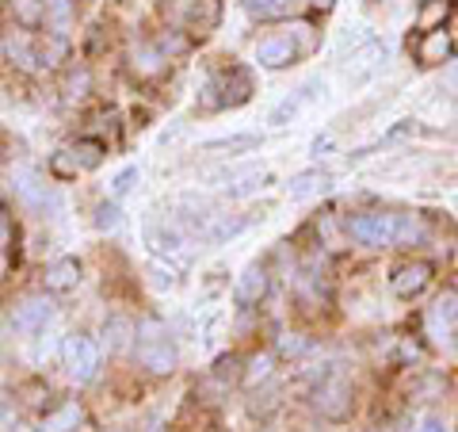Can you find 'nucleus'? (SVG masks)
<instances>
[{
	"instance_id": "nucleus-3",
	"label": "nucleus",
	"mask_w": 458,
	"mask_h": 432,
	"mask_svg": "<svg viewBox=\"0 0 458 432\" xmlns=\"http://www.w3.org/2000/svg\"><path fill=\"white\" fill-rule=\"evenodd\" d=\"M252 96V77L245 69H225L203 84V108H237Z\"/></svg>"
},
{
	"instance_id": "nucleus-10",
	"label": "nucleus",
	"mask_w": 458,
	"mask_h": 432,
	"mask_svg": "<svg viewBox=\"0 0 458 432\" xmlns=\"http://www.w3.org/2000/svg\"><path fill=\"white\" fill-rule=\"evenodd\" d=\"M294 57H298V42L291 35H271L256 47V62L267 69H283V65H291Z\"/></svg>"
},
{
	"instance_id": "nucleus-41",
	"label": "nucleus",
	"mask_w": 458,
	"mask_h": 432,
	"mask_svg": "<svg viewBox=\"0 0 458 432\" xmlns=\"http://www.w3.org/2000/svg\"><path fill=\"white\" fill-rule=\"evenodd\" d=\"M454 81H458V69H454Z\"/></svg>"
},
{
	"instance_id": "nucleus-9",
	"label": "nucleus",
	"mask_w": 458,
	"mask_h": 432,
	"mask_svg": "<svg viewBox=\"0 0 458 432\" xmlns=\"http://www.w3.org/2000/svg\"><path fill=\"white\" fill-rule=\"evenodd\" d=\"M428 283H432V264L428 261H409L390 276V291L397 298H417V295H424Z\"/></svg>"
},
{
	"instance_id": "nucleus-36",
	"label": "nucleus",
	"mask_w": 458,
	"mask_h": 432,
	"mask_svg": "<svg viewBox=\"0 0 458 432\" xmlns=\"http://www.w3.org/2000/svg\"><path fill=\"white\" fill-rule=\"evenodd\" d=\"M84 89H89V73L69 77V96H84Z\"/></svg>"
},
{
	"instance_id": "nucleus-24",
	"label": "nucleus",
	"mask_w": 458,
	"mask_h": 432,
	"mask_svg": "<svg viewBox=\"0 0 458 432\" xmlns=\"http://www.w3.org/2000/svg\"><path fill=\"white\" fill-rule=\"evenodd\" d=\"M73 161L81 165V168H96L99 161H104V142H92V138H84V142H77L73 150Z\"/></svg>"
},
{
	"instance_id": "nucleus-31",
	"label": "nucleus",
	"mask_w": 458,
	"mask_h": 432,
	"mask_svg": "<svg viewBox=\"0 0 458 432\" xmlns=\"http://www.w3.org/2000/svg\"><path fill=\"white\" fill-rule=\"evenodd\" d=\"M50 168H54V177H65V180H69V177H77V172H81V165L73 161V153H69V150H65V153H54Z\"/></svg>"
},
{
	"instance_id": "nucleus-20",
	"label": "nucleus",
	"mask_w": 458,
	"mask_h": 432,
	"mask_svg": "<svg viewBox=\"0 0 458 432\" xmlns=\"http://www.w3.org/2000/svg\"><path fill=\"white\" fill-rule=\"evenodd\" d=\"M4 50H8L12 62H20L23 69H35L38 65V54H35V47H31V39H27V35H12L4 42Z\"/></svg>"
},
{
	"instance_id": "nucleus-2",
	"label": "nucleus",
	"mask_w": 458,
	"mask_h": 432,
	"mask_svg": "<svg viewBox=\"0 0 458 432\" xmlns=\"http://www.w3.org/2000/svg\"><path fill=\"white\" fill-rule=\"evenodd\" d=\"M161 12L168 23L183 27V31H199V35L210 31L222 16L218 0H161Z\"/></svg>"
},
{
	"instance_id": "nucleus-21",
	"label": "nucleus",
	"mask_w": 458,
	"mask_h": 432,
	"mask_svg": "<svg viewBox=\"0 0 458 432\" xmlns=\"http://www.w3.org/2000/svg\"><path fill=\"white\" fill-rule=\"evenodd\" d=\"M131 337H134V325L126 322V318H111V322L104 325V341H107L111 352H123L126 344H131Z\"/></svg>"
},
{
	"instance_id": "nucleus-4",
	"label": "nucleus",
	"mask_w": 458,
	"mask_h": 432,
	"mask_svg": "<svg viewBox=\"0 0 458 432\" xmlns=\"http://www.w3.org/2000/svg\"><path fill=\"white\" fill-rule=\"evenodd\" d=\"M62 364H65V376L73 383H89L99 367V349L92 337L84 333H69L62 344Z\"/></svg>"
},
{
	"instance_id": "nucleus-34",
	"label": "nucleus",
	"mask_w": 458,
	"mask_h": 432,
	"mask_svg": "<svg viewBox=\"0 0 458 432\" xmlns=\"http://www.w3.org/2000/svg\"><path fill=\"white\" fill-rule=\"evenodd\" d=\"M96 226H99V229H119V207H114V203L99 207V211H96Z\"/></svg>"
},
{
	"instance_id": "nucleus-27",
	"label": "nucleus",
	"mask_w": 458,
	"mask_h": 432,
	"mask_svg": "<svg viewBox=\"0 0 458 432\" xmlns=\"http://www.w3.org/2000/svg\"><path fill=\"white\" fill-rule=\"evenodd\" d=\"M245 226H249L245 219H218V222H214V226L207 229V241H214V245H218V241H225V238L241 234V229H245Z\"/></svg>"
},
{
	"instance_id": "nucleus-38",
	"label": "nucleus",
	"mask_w": 458,
	"mask_h": 432,
	"mask_svg": "<svg viewBox=\"0 0 458 432\" xmlns=\"http://www.w3.org/2000/svg\"><path fill=\"white\" fill-rule=\"evenodd\" d=\"M8 238H12V222H8V214L0 211V249L8 245Z\"/></svg>"
},
{
	"instance_id": "nucleus-39",
	"label": "nucleus",
	"mask_w": 458,
	"mask_h": 432,
	"mask_svg": "<svg viewBox=\"0 0 458 432\" xmlns=\"http://www.w3.org/2000/svg\"><path fill=\"white\" fill-rule=\"evenodd\" d=\"M8 421H12V413H8V410H0V425H8Z\"/></svg>"
},
{
	"instance_id": "nucleus-29",
	"label": "nucleus",
	"mask_w": 458,
	"mask_h": 432,
	"mask_svg": "<svg viewBox=\"0 0 458 432\" xmlns=\"http://www.w3.org/2000/svg\"><path fill=\"white\" fill-rule=\"evenodd\" d=\"M271 376V352H260V356H252V364L245 371V383L256 386V383H264Z\"/></svg>"
},
{
	"instance_id": "nucleus-22",
	"label": "nucleus",
	"mask_w": 458,
	"mask_h": 432,
	"mask_svg": "<svg viewBox=\"0 0 458 432\" xmlns=\"http://www.w3.org/2000/svg\"><path fill=\"white\" fill-rule=\"evenodd\" d=\"M149 245L157 253H180L183 249V234L176 226H165V229H157V226H149Z\"/></svg>"
},
{
	"instance_id": "nucleus-16",
	"label": "nucleus",
	"mask_w": 458,
	"mask_h": 432,
	"mask_svg": "<svg viewBox=\"0 0 458 432\" xmlns=\"http://www.w3.org/2000/svg\"><path fill=\"white\" fill-rule=\"evenodd\" d=\"M81 421H84V410L77 406V402H65L62 410H54L47 421H42L38 432H73V428H81Z\"/></svg>"
},
{
	"instance_id": "nucleus-23",
	"label": "nucleus",
	"mask_w": 458,
	"mask_h": 432,
	"mask_svg": "<svg viewBox=\"0 0 458 432\" xmlns=\"http://www.w3.org/2000/svg\"><path fill=\"white\" fill-rule=\"evenodd\" d=\"M294 0H245V12L252 20H276V16H286Z\"/></svg>"
},
{
	"instance_id": "nucleus-26",
	"label": "nucleus",
	"mask_w": 458,
	"mask_h": 432,
	"mask_svg": "<svg viewBox=\"0 0 458 432\" xmlns=\"http://www.w3.org/2000/svg\"><path fill=\"white\" fill-rule=\"evenodd\" d=\"M12 12H16L20 23L35 27L42 16H47V0H16V4H12Z\"/></svg>"
},
{
	"instance_id": "nucleus-6",
	"label": "nucleus",
	"mask_w": 458,
	"mask_h": 432,
	"mask_svg": "<svg viewBox=\"0 0 458 432\" xmlns=\"http://www.w3.org/2000/svg\"><path fill=\"white\" fill-rule=\"evenodd\" d=\"M313 406H318L328 421H344V417L352 413V383L333 371V376H325L318 383V391H313Z\"/></svg>"
},
{
	"instance_id": "nucleus-7",
	"label": "nucleus",
	"mask_w": 458,
	"mask_h": 432,
	"mask_svg": "<svg viewBox=\"0 0 458 432\" xmlns=\"http://www.w3.org/2000/svg\"><path fill=\"white\" fill-rule=\"evenodd\" d=\"M428 333H432V341L439 344V349H451L454 344V333H458V291H443L432 310H428Z\"/></svg>"
},
{
	"instance_id": "nucleus-37",
	"label": "nucleus",
	"mask_w": 458,
	"mask_h": 432,
	"mask_svg": "<svg viewBox=\"0 0 458 432\" xmlns=\"http://www.w3.org/2000/svg\"><path fill=\"white\" fill-rule=\"evenodd\" d=\"M417 432H443V417H436V413H428L424 421H420V428Z\"/></svg>"
},
{
	"instance_id": "nucleus-40",
	"label": "nucleus",
	"mask_w": 458,
	"mask_h": 432,
	"mask_svg": "<svg viewBox=\"0 0 458 432\" xmlns=\"http://www.w3.org/2000/svg\"><path fill=\"white\" fill-rule=\"evenodd\" d=\"M73 432H92V428H89V425H81V428H73Z\"/></svg>"
},
{
	"instance_id": "nucleus-18",
	"label": "nucleus",
	"mask_w": 458,
	"mask_h": 432,
	"mask_svg": "<svg viewBox=\"0 0 458 432\" xmlns=\"http://www.w3.org/2000/svg\"><path fill=\"white\" fill-rule=\"evenodd\" d=\"M428 238L417 214H394V245H420Z\"/></svg>"
},
{
	"instance_id": "nucleus-1",
	"label": "nucleus",
	"mask_w": 458,
	"mask_h": 432,
	"mask_svg": "<svg viewBox=\"0 0 458 432\" xmlns=\"http://www.w3.org/2000/svg\"><path fill=\"white\" fill-rule=\"evenodd\" d=\"M138 359H141V367L157 371V376H168L176 367V344L168 341V329L161 322L146 318L138 325Z\"/></svg>"
},
{
	"instance_id": "nucleus-33",
	"label": "nucleus",
	"mask_w": 458,
	"mask_h": 432,
	"mask_svg": "<svg viewBox=\"0 0 458 432\" xmlns=\"http://www.w3.org/2000/svg\"><path fill=\"white\" fill-rule=\"evenodd\" d=\"M134 184H138V168L131 165V168H123V172H119V177H114V184H111V192H114V195H126V192H131V188H134Z\"/></svg>"
},
{
	"instance_id": "nucleus-14",
	"label": "nucleus",
	"mask_w": 458,
	"mask_h": 432,
	"mask_svg": "<svg viewBox=\"0 0 458 432\" xmlns=\"http://www.w3.org/2000/svg\"><path fill=\"white\" fill-rule=\"evenodd\" d=\"M77 283H81L77 256H62V261H54L47 268V291H73Z\"/></svg>"
},
{
	"instance_id": "nucleus-12",
	"label": "nucleus",
	"mask_w": 458,
	"mask_h": 432,
	"mask_svg": "<svg viewBox=\"0 0 458 432\" xmlns=\"http://www.w3.org/2000/svg\"><path fill=\"white\" fill-rule=\"evenodd\" d=\"M454 54V39L443 31H424L420 42H417V62L420 65H439V62H447V57Z\"/></svg>"
},
{
	"instance_id": "nucleus-28",
	"label": "nucleus",
	"mask_w": 458,
	"mask_h": 432,
	"mask_svg": "<svg viewBox=\"0 0 458 432\" xmlns=\"http://www.w3.org/2000/svg\"><path fill=\"white\" fill-rule=\"evenodd\" d=\"M65 39L62 35H50L47 42H42V47H38V62H47V65H57V62H62V57H65Z\"/></svg>"
},
{
	"instance_id": "nucleus-11",
	"label": "nucleus",
	"mask_w": 458,
	"mask_h": 432,
	"mask_svg": "<svg viewBox=\"0 0 458 432\" xmlns=\"http://www.w3.org/2000/svg\"><path fill=\"white\" fill-rule=\"evenodd\" d=\"M267 295V268L264 264H249L245 272L237 276V287H233V298L237 307H256Z\"/></svg>"
},
{
	"instance_id": "nucleus-30",
	"label": "nucleus",
	"mask_w": 458,
	"mask_h": 432,
	"mask_svg": "<svg viewBox=\"0 0 458 432\" xmlns=\"http://www.w3.org/2000/svg\"><path fill=\"white\" fill-rule=\"evenodd\" d=\"M134 69L141 77H153V73H161V57L153 50H134Z\"/></svg>"
},
{
	"instance_id": "nucleus-32",
	"label": "nucleus",
	"mask_w": 458,
	"mask_h": 432,
	"mask_svg": "<svg viewBox=\"0 0 458 432\" xmlns=\"http://www.w3.org/2000/svg\"><path fill=\"white\" fill-rule=\"evenodd\" d=\"M279 352H283V356H306V352H310V341L298 337V333H291V337L279 341Z\"/></svg>"
},
{
	"instance_id": "nucleus-5",
	"label": "nucleus",
	"mask_w": 458,
	"mask_h": 432,
	"mask_svg": "<svg viewBox=\"0 0 458 432\" xmlns=\"http://www.w3.org/2000/svg\"><path fill=\"white\" fill-rule=\"evenodd\" d=\"M348 238L355 245H367V249L394 245V214H382V211L352 214V219H348Z\"/></svg>"
},
{
	"instance_id": "nucleus-25",
	"label": "nucleus",
	"mask_w": 458,
	"mask_h": 432,
	"mask_svg": "<svg viewBox=\"0 0 458 432\" xmlns=\"http://www.w3.org/2000/svg\"><path fill=\"white\" fill-rule=\"evenodd\" d=\"M16 188H20V195L27 199V203H42V199H47V188H38V177L31 168L16 172Z\"/></svg>"
},
{
	"instance_id": "nucleus-17",
	"label": "nucleus",
	"mask_w": 458,
	"mask_h": 432,
	"mask_svg": "<svg viewBox=\"0 0 458 432\" xmlns=\"http://www.w3.org/2000/svg\"><path fill=\"white\" fill-rule=\"evenodd\" d=\"M451 12H454V0H424L420 12H417V27L420 31H439Z\"/></svg>"
},
{
	"instance_id": "nucleus-15",
	"label": "nucleus",
	"mask_w": 458,
	"mask_h": 432,
	"mask_svg": "<svg viewBox=\"0 0 458 432\" xmlns=\"http://www.w3.org/2000/svg\"><path fill=\"white\" fill-rule=\"evenodd\" d=\"M325 188H328V172H321V168H306V172H298V177L286 184L291 199H310V195H318Z\"/></svg>"
},
{
	"instance_id": "nucleus-13",
	"label": "nucleus",
	"mask_w": 458,
	"mask_h": 432,
	"mask_svg": "<svg viewBox=\"0 0 458 432\" xmlns=\"http://www.w3.org/2000/svg\"><path fill=\"white\" fill-rule=\"evenodd\" d=\"M318 89H325V84H321V81H306V84H302V89H298L294 96H286V99H283V104H279L276 111H271V126H286V123H291V119H294V115H298V111H302V108L310 104V99H313V96H318Z\"/></svg>"
},
{
	"instance_id": "nucleus-19",
	"label": "nucleus",
	"mask_w": 458,
	"mask_h": 432,
	"mask_svg": "<svg viewBox=\"0 0 458 432\" xmlns=\"http://www.w3.org/2000/svg\"><path fill=\"white\" fill-rule=\"evenodd\" d=\"M256 134H233V138H210V142H203V153H241V150H252L256 146Z\"/></svg>"
},
{
	"instance_id": "nucleus-8",
	"label": "nucleus",
	"mask_w": 458,
	"mask_h": 432,
	"mask_svg": "<svg viewBox=\"0 0 458 432\" xmlns=\"http://www.w3.org/2000/svg\"><path fill=\"white\" fill-rule=\"evenodd\" d=\"M50 318H54L50 298L47 295H31L27 302H20V307H16V314H12V325H16V333L35 337V333H42V329L50 325Z\"/></svg>"
},
{
	"instance_id": "nucleus-35",
	"label": "nucleus",
	"mask_w": 458,
	"mask_h": 432,
	"mask_svg": "<svg viewBox=\"0 0 458 432\" xmlns=\"http://www.w3.org/2000/svg\"><path fill=\"white\" fill-rule=\"evenodd\" d=\"M47 12L54 16V23H69V0H47Z\"/></svg>"
}]
</instances>
